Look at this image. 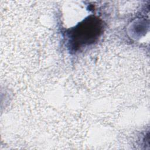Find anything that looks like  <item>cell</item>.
<instances>
[{
    "label": "cell",
    "instance_id": "1",
    "mask_svg": "<svg viewBox=\"0 0 150 150\" xmlns=\"http://www.w3.org/2000/svg\"><path fill=\"white\" fill-rule=\"evenodd\" d=\"M102 31L101 21L94 16H90L79 23L69 33L71 47L76 50L94 42Z\"/></svg>",
    "mask_w": 150,
    "mask_h": 150
}]
</instances>
